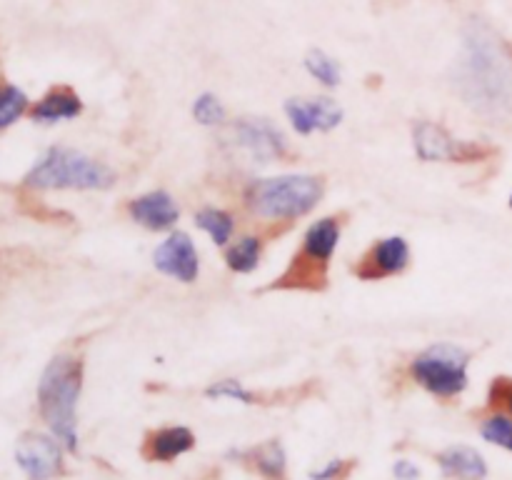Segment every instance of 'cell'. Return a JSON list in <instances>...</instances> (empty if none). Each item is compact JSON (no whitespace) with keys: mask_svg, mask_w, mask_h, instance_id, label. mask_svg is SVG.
<instances>
[{"mask_svg":"<svg viewBox=\"0 0 512 480\" xmlns=\"http://www.w3.org/2000/svg\"><path fill=\"white\" fill-rule=\"evenodd\" d=\"M453 83L470 110L490 120L512 115V58L483 20H470L463 30Z\"/></svg>","mask_w":512,"mask_h":480,"instance_id":"6da1fadb","label":"cell"},{"mask_svg":"<svg viewBox=\"0 0 512 480\" xmlns=\"http://www.w3.org/2000/svg\"><path fill=\"white\" fill-rule=\"evenodd\" d=\"M80 385H83V363L73 355H58L50 360L38 385L43 420L68 450L78 448L75 408H78Z\"/></svg>","mask_w":512,"mask_h":480,"instance_id":"7a4b0ae2","label":"cell"},{"mask_svg":"<svg viewBox=\"0 0 512 480\" xmlns=\"http://www.w3.org/2000/svg\"><path fill=\"white\" fill-rule=\"evenodd\" d=\"M325 193L323 178L315 175H278L258 180L245 193V203L258 218L293 220L308 215Z\"/></svg>","mask_w":512,"mask_h":480,"instance_id":"3957f363","label":"cell"},{"mask_svg":"<svg viewBox=\"0 0 512 480\" xmlns=\"http://www.w3.org/2000/svg\"><path fill=\"white\" fill-rule=\"evenodd\" d=\"M113 183V168L70 148H50L25 175V185L40 190H108Z\"/></svg>","mask_w":512,"mask_h":480,"instance_id":"277c9868","label":"cell"},{"mask_svg":"<svg viewBox=\"0 0 512 480\" xmlns=\"http://www.w3.org/2000/svg\"><path fill=\"white\" fill-rule=\"evenodd\" d=\"M340 240L338 218H323L310 225L303 245L293 255L283 275L268 285V290H323L328 285V263Z\"/></svg>","mask_w":512,"mask_h":480,"instance_id":"5b68a950","label":"cell"},{"mask_svg":"<svg viewBox=\"0 0 512 480\" xmlns=\"http://www.w3.org/2000/svg\"><path fill=\"white\" fill-rule=\"evenodd\" d=\"M470 353L460 345L440 343L420 353L410 370L413 378L438 398H453L468 388Z\"/></svg>","mask_w":512,"mask_h":480,"instance_id":"8992f818","label":"cell"},{"mask_svg":"<svg viewBox=\"0 0 512 480\" xmlns=\"http://www.w3.org/2000/svg\"><path fill=\"white\" fill-rule=\"evenodd\" d=\"M415 153L425 163H475L485 160L495 153L493 148L483 143H465L455 140L443 125L418 123L413 128Z\"/></svg>","mask_w":512,"mask_h":480,"instance_id":"52a82bcc","label":"cell"},{"mask_svg":"<svg viewBox=\"0 0 512 480\" xmlns=\"http://www.w3.org/2000/svg\"><path fill=\"white\" fill-rule=\"evenodd\" d=\"M235 140L240 150L255 163H270L288 155L290 145L285 135L265 118H243L235 123Z\"/></svg>","mask_w":512,"mask_h":480,"instance_id":"ba28073f","label":"cell"},{"mask_svg":"<svg viewBox=\"0 0 512 480\" xmlns=\"http://www.w3.org/2000/svg\"><path fill=\"white\" fill-rule=\"evenodd\" d=\"M15 460L30 480H50L63 470V453H60L58 440L43 433L20 435L15 445Z\"/></svg>","mask_w":512,"mask_h":480,"instance_id":"9c48e42d","label":"cell"},{"mask_svg":"<svg viewBox=\"0 0 512 480\" xmlns=\"http://www.w3.org/2000/svg\"><path fill=\"white\" fill-rule=\"evenodd\" d=\"M410 263V245L405 238H385L373 243V248L355 263L353 273L360 280H383L390 275H398L408 268Z\"/></svg>","mask_w":512,"mask_h":480,"instance_id":"30bf717a","label":"cell"},{"mask_svg":"<svg viewBox=\"0 0 512 480\" xmlns=\"http://www.w3.org/2000/svg\"><path fill=\"white\" fill-rule=\"evenodd\" d=\"M153 263L160 273L170 275V278L180 280V283H193L198 278L200 260L198 250H195L193 238L188 233H170L158 250L153 253Z\"/></svg>","mask_w":512,"mask_h":480,"instance_id":"8fae6325","label":"cell"},{"mask_svg":"<svg viewBox=\"0 0 512 480\" xmlns=\"http://www.w3.org/2000/svg\"><path fill=\"white\" fill-rule=\"evenodd\" d=\"M285 115L298 133L310 135L315 130L328 133L343 123V108L330 98H290Z\"/></svg>","mask_w":512,"mask_h":480,"instance_id":"7c38bea8","label":"cell"},{"mask_svg":"<svg viewBox=\"0 0 512 480\" xmlns=\"http://www.w3.org/2000/svg\"><path fill=\"white\" fill-rule=\"evenodd\" d=\"M128 210L133 220H138L148 230H168L180 218L178 203L165 190H153V193H145L140 198L130 200Z\"/></svg>","mask_w":512,"mask_h":480,"instance_id":"4fadbf2b","label":"cell"},{"mask_svg":"<svg viewBox=\"0 0 512 480\" xmlns=\"http://www.w3.org/2000/svg\"><path fill=\"white\" fill-rule=\"evenodd\" d=\"M195 445L193 430L185 425H173V428H160L148 433L143 443V458L150 463H170L178 455L188 453Z\"/></svg>","mask_w":512,"mask_h":480,"instance_id":"5bb4252c","label":"cell"},{"mask_svg":"<svg viewBox=\"0 0 512 480\" xmlns=\"http://www.w3.org/2000/svg\"><path fill=\"white\" fill-rule=\"evenodd\" d=\"M438 463L448 478L458 480H483L488 475V463L483 455L468 445H453L438 455Z\"/></svg>","mask_w":512,"mask_h":480,"instance_id":"9a60e30c","label":"cell"},{"mask_svg":"<svg viewBox=\"0 0 512 480\" xmlns=\"http://www.w3.org/2000/svg\"><path fill=\"white\" fill-rule=\"evenodd\" d=\"M83 103H80L78 95L68 88V85H60L53 88L33 110H30V118L35 123H58V120H70L75 115H80Z\"/></svg>","mask_w":512,"mask_h":480,"instance_id":"2e32d148","label":"cell"},{"mask_svg":"<svg viewBox=\"0 0 512 480\" xmlns=\"http://www.w3.org/2000/svg\"><path fill=\"white\" fill-rule=\"evenodd\" d=\"M243 458H248L255 465V470L268 480L285 478V450L278 440H270V443L260 445V448H253Z\"/></svg>","mask_w":512,"mask_h":480,"instance_id":"e0dca14e","label":"cell"},{"mask_svg":"<svg viewBox=\"0 0 512 480\" xmlns=\"http://www.w3.org/2000/svg\"><path fill=\"white\" fill-rule=\"evenodd\" d=\"M263 243L258 238H243L225 250V263L235 273H253L260 263Z\"/></svg>","mask_w":512,"mask_h":480,"instance_id":"ac0fdd59","label":"cell"},{"mask_svg":"<svg viewBox=\"0 0 512 480\" xmlns=\"http://www.w3.org/2000/svg\"><path fill=\"white\" fill-rule=\"evenodd\" d=\"M195 223H198L210 238H213L215 245L228 243L230 235H233L235 230V223L233 218H230V213H225V210L220 208H203L198 215H195Z\"/></svg>","mask_w":512,"mask_h":480,"instance_id":"d6986e66","label":"cell"},{"mask_svg":"<svg viewBox=\"0 0 512 480\" xmlns=\"http://www.w3.org/2000/svg\"><path fill=\"white\" fill-rule=\"evenodd\" d=\"M305 68H308V73L315 80H320L328 88H335L340 83V65L328 53H323V50H310L305 55Z\"/></svg>","mask_w":512,"mask_h":480,"instance_id":"ffe728a7","label":"cell"},{"mask_svg":"<svg viewBox=\"0 0 512 480\" xmlns=\"http://www.w3.org/2000/svg\"><path fill=\"white\" fill-rule=\"evenodd\" d=\"M28 108V98L15 85H0V130L13 125Z\"/></svg>","mask_w":512,"mask_h":480,"instance_id":"44dd1931","label":"cell"},{"mask_svg":"<svg viewBox=\"0 0 512 480\" xmlns=\"http://www.w3.org/2000/svg\"><path fill=\"white\" fill-rule=\"evenodd\" d=\"M480 433H483V438L488 443L500 445V448L512 453V418H508V415H493V418H488L483 423V428H480Z\"/></svg>","mask_w":512,"mask_h":480,"instance_id":"7402d4cb","label":"cell"},{"mask_svg":"<svg viewBox=\"0 0 512 480\" xmlns=\"http://www.w3.org/2000/svg\"><path fill=\"white\" fill-rule=\"evenodd\" d=\"M193 118L198 120L200 125H208V128H213V125H220L225 120L223 103H220V100L215 98L213 93H203L193 103Z\"/></svg>","mask_w":512,"mask_h":480,"instance_id":"603a6c76","label":"cell"},{"mask_svg":"<svg viewBox=\"0 0 512 480\" xmlns=\"http://www.w3.org/2000/svg\"><path fill=\"white\" fill-rule=\"evenodd\" d=\"M208 398H230V400H238V403H255L258 400V395L250 393L248 388H245L243 383H238V380H220V383H213L208 390Z\"/></svg>","mask_w":512,"mask_h":480,"instance_id":"cb8c5ba5","label":"cell"},{"mask_svg":"<svg viewBox=\"0 0 512 480\" xmlns=\"http://www.w3.org/2000/svg\"><path fill=\"white\" fill-rule=\"evenodd\" d=\"M488 403L490 408H508L512 413V378H508V375H500V378L493 380Z\"/></svg>","mask_w":512,"mask_h":480,"instance_id":"d4e9b609","label":"cell"},{"mask_svg":"<svg viewBox=\"0 0 512 480\" xmlns=\"http://www.w3.org/2000/svg\"><path fill=\"white\" fill-rule=\"evenodd\" d=\"M353 470V463H343V460H333V463L328 465V468L323 470H315L313 478L315 480H343L345 475Z\"/></svg>","mask_w":512,"mask_h":480,"instance_id":"484cf974","label":"cell"},{"mask_svg":"<svg viewBox=\"0 0 512 480\" xmlns=\"http://www.w3.org/2000/svg\"><path fill=\"white\" fill-rule=\"evenodd\" d=\"M393 473L398 480H418L420 478V468L415 463H410V460H398V463L393 465Z\"/></svg>","mask_w":512,"mask_h":480,"instance_id":"4316f807","label":"cell"},{"mask_svg":"<svg viewBox=\"0 0 512 480\" xmlns=\"http://www.w3.org/2000/svg\"><path fill=\"white\" fill-rule=\"evenodd\" d=\"M510 208H512V195H510Z\"/></svg>","mask_w":512,"mask_h":480,"instance_id":"83f0119b","label":"cell"}]
</instances>
